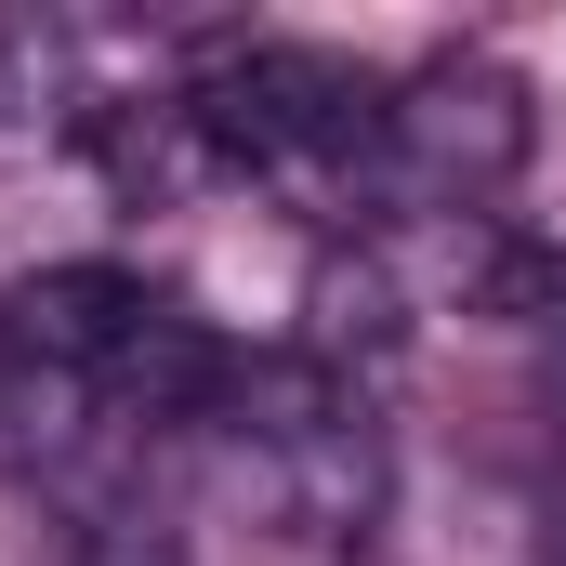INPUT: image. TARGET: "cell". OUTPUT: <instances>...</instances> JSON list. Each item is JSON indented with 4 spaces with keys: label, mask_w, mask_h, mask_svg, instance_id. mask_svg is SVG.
Listing matches in <instances>:
<instances>
[{
    "label": "cell",
    "mask_w": 566,
    "mask_h": 566,
    "mask_svg": "<svg viewBox=\"0 0 566 566\" xmlns=\"http://www.w3.org/2000/svg\"><path fill=\"white\" fill-rule=\"evenodd\" d=\"M514 316L541 329V356H554V396H566V264H527V290H514Z\"/></svg>",
    "instance_id": "cell-3"
},
{
    "label": "cell",
    "mask_w": 566,
    "mask_h": 566,
    "mask_svg": "<svg viewBox=\"0 0 566 566\" xmlns=\"http://www.w3.org/2000/svg\"><path fill=\"white\" fill-rule=\"evenodd\" d=\"M382 158L422 185L434 211H474L527 171V80L488 66V53H448L409 93H382Z\"/></svg>",
    "instance_id": "cell-2"
},
{
    "label": "cell",
    "mask_w": 566,
    "mask_h": 566,
    "mask_svg": "<svg viewBox=\"0 0 566 566\" xmlns=\"http://www.w3.org/2000/svg\"><path fill=\"white\" fill-rule=\"evenodd\" d=\"M185 119H198L211 158L290 171V158H356V145H382V93H369L356 66H329V53L251 40V53H224V66L185 93Z\"/></svg>",
    "instance_id": "cell-1"
}]
</instances>
